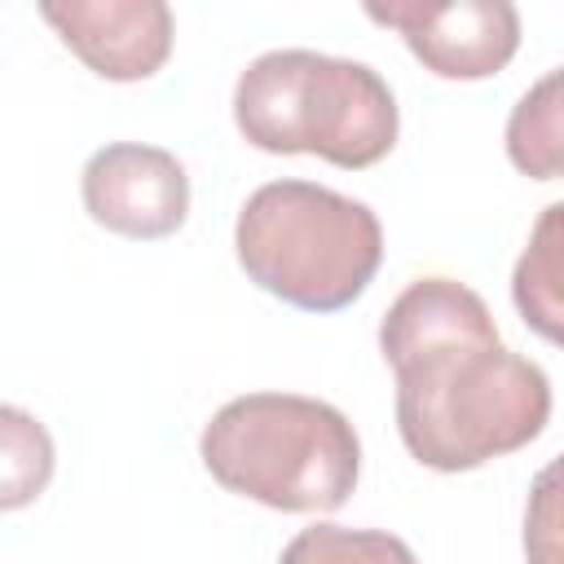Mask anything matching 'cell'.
<instances>
[{
    "instance_id": "cell-1",
    "label": "cell",
    "mask_w": 564,
    "mask_h": 564,
    "mask_svg": "<svg viewBox=\"0 0 564 564\" xmlns=\"http://www.w3.org/2000/svg\"><path fill=\"white\" fill-rule=\"evenodd\" d=\"M397 379V432L432 471H471L516 454L551 423V379L511 352L489 304L454 278L410 282L379 322Z\"/></svg>"
},
{
    "instance_id": "cell-2",
    "label": "cell",
    "mask_w": 564,
    "mask_h": 564,
    "mask_svg": "<svg viewBox=\"0 0 564 564\" xmlns=\"http://www.w3.org/2000/svg\"><path fill=\"white\" fill-rule=\"evenodd\" d=\"M234 123L264 154H317L361 172L388 159L401 115L375 66L317 48H273L238 75Z\"/></svg>"
},
{
    "instance_id": "cell-3",
    "label": "cell",
    "mask_w": 564,
    "mask_h": 564,
    "mask_svg": "<svg viewBox=\"0 0 564 564\" xmlns=\"http://www.w3.org/2000/svg\"><path fill=\"white\" fill-rule=\"evenodd\" d=\"M203 467L238 498L269 511H339L361 476L357 427L317 397L247 392L225 401L203 436Z\"/></svg>"
},
{
    "instance_id": "cell-4",
    "label": "cell",
    "mask_w": 564,
    "mask_h": 564,
    "mask_svg": "<svg viewBox=\"0 0 564 564\" xmlns=\"http://www.w3.org/2000/svg\"><path fill=\"white\" fill-rule=\"evenodd\" d=\"M242 273L304 313H339L375 282L383 264L379 216L339 189L313 181L260 185L234 225Z\"/></svg>"
},
{
    "instance_id": "cell-5",
    "label": "cell",
    "mask_w": 564,
    "mask_h": 564,
    "mask_svg": "<svg viewBox=\"0 0 564 564\" xmlns=\"http://www.w3.org/2000/svg\"><path fill=\"white\" fill-rule=\"evenodd\" d=\"M366 18L392 26L441 79H489L520 48V13L511 0H388L366 4Z\"/></svg>"
},
{
    "instance_id": "cell-6",
    "label": "cell",
    "mask_w": 564,
    "mask_h": 564,
    "mask_svg": "<svg viewBox=\"0 0 564 564\" xmlns=\"http://www.w3.org/2000/svg\"><path fill=\"white\" fill-rule=\"evenodd\" d=\"M84 212L132 242L167 238L189 216V176L181 159L163 145L110 141L101 145L79 176Z\"/></svg>"
},
{
    "instance_id": "cell-7",
    "label": "cell",
    "mask_w": 564,
    "mask_h": 564,
    "mask_svg": "<svg viewBox=\"0 0 564 564\" xmlns=\"http://www.w3.org/2000/svg\"><path fill=\"white\" fill-rule=\"evenodd\" d=\"M40 18L101 79L137 84L172 57V9L163 0H44Z\"/></svg>"
},
{
    "instance_id": "cell-8",
    "label": "cell",
    "mask_w": 564,
    "mask_h": 564,
    "mask_svg": "<svg viewBox=\"0 0 564 564\" xmlns=\"http://www.w3.org/2000/svg\"><path fill=\"white\" fill-rule=\"evenodd\" d=\"M564 203H551L542 212V220L529 234L524 256L516 260V278H511V300L520 308V317L542 335V339H560V322H564V291H560V251H564Z\"/></svg>"
},
{
    "instance_id": "cell-9",
    "label": "cell",
    "mask_w": 564,
    "mask_h": 564,
    "mask_svg": "<svg viewBox=\"0 0 564 564\" xmlns=\"http://www.w3.org/2000/svg\"><path fill=\"white\" fill-rule=\"evenodd\" d=\"M560 88L564 70H546L511 110L507 119V159L533 176V181H555L564 172V123H560Z\"/></svg>"
},
{
    "instance_id": "cell-10",
    "label": "cell",
    "mask_w": 564,
    "mask_h": 564,
    "mask_svg": "<svg viewBox=\"0 0 564 564\" xmlns=\"http://www.w3.org/2000/svg\"><path fill=\"white\" fill-rule=\"evenodd\" d=\"M57 467V449L48 427L22 410L0 401V511H22L31 507Z\"/></svg>"
},
{
    "instance_id": "cell-11",
    "label": "cell",
    "mask_w": 564,
    "mask_h": 564,
    "mask_svg": "<svg viewBox=\"0 0 564 564\" xmlns=\"http://www.w3.org/2000/svg\"><path fill=\"white\" fill-rule=\"evenodd\" d=\"M278 564H419V560L397 533L383 529L308 524L282 546Z\"/></svg>"
}]
</instances>
